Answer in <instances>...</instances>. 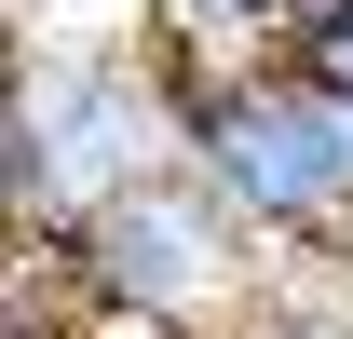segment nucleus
Returning <instances> with one entry per match:
<instances>
[{
  "instance_id": "f257e3e1",
  "label": "nucleus",
  "mask_w": 353,
  "mask_h": 339,
  "mask_svg": "<svg viewBox=\"0 0 353 339\" xmlns=\"http://www.w3.org/2000/svg\"><path fill=\"white\" fill-rule=\"evenodd\" d=\"M150 163H176V95L136 28H54V41L14 28V54H0V190H14V217L82 231Z\"/></svg>"
},
{
  "instance_id": "f03ea898",
  "label": "nucleus",
  "mask_w": 353,
  "mask_h": 339,
  "mask_svg": "<svg viewBox=\"0 0 353 339\" xmlns=\"http://www.w3.org/2000/svg\"><path fill=\"white\" fill-rule=\"evenodd\" d=\"M176 163L231 204V231L259 258H312L353 217V95L312 82L299 54L245 68V82H204L176 109Z\"/></svg>"
},
{
  "instance_id": "7ed1b4c3",
  "label": "nucleus",
  "mask_w": 353,
  "mask_h": 339,
  "mask_svg": "<svg viewBox=\"0 0 353 339\" xmlns=\"http://www.w3.org/2000/svg\"><path fill=\"white\" fill-rule=\"evenodd\" d=\"M68 258H82L95 326H190V339H218L231 312H245V285L272 271L190 163H150L136 190H109V204L68 231Z\"/></svg>"
},
{
  "instance_id": "20e7f679",
  "label": "nucleus",
  "mask_w": 353,
  "mask_h": 339,
  "mask_svg": "<svg viewBox=\"0 0 353 339\" xmlns=\"http://www.w3.org/2000/svg\"><path fill=\"white\" fill-rule=\"evenodd\" d=\"M136 41H150L163 95L190 109L204 82H245V68H285V14H272V0H136Z\"/></svg>"
},
{
  "instance_id": "39448f33",
  "label": "nucleus",
  "mask_w": 353,
  "mask_h": 339,
  "mask_svg": "<svg viewBox=\"0 0 353 339\" xmlns=\"http://www.w3.org/2000/svg\"><path fill=\"white\" fill-rule=\"evenodd\" d=\"M0 339H95L82 258H68V231H41V217H0Z\"/></svg>"
},
{
  "instance_id": "423d86ee",
  "label": "nucleus",
  "mask_w": 353,
  "mask_h": 339,
  "mask_svg": "<svg viewBox=\"0 0 353 339\" xmlns=\"http://www.w3.org/2000/svg\"><path fill=\"white\" fill-rule=\"evenodd\" d=\"M285 54H299L312 82H340V95H353V0H340V14H312V28H299Z\"/></svg>"
},
{
  "instance_id": "0eeeda50",
  "label": "nucleus",
  "mask_w": 353,
  "mask_h": 339,
  "mask_svg": "<svg viewBox=\"0 0 353 339\" xmlns=\"http://www.w3.org/2000/svg\"><path fill=\"white\" fill-rule=\"evenodd\" d=\"M312 271H340V285H353V217L326 231V245H312Z\"/></svg>"
},
{
  "instance_id": "6e6552de",
  "label": "nucleus",
  "mask_w": 353,
  "mask_h": 339,
  "mask_svg": "<svg viewBox=\"0 0 353 339\" xmlns=\"http://www.w3.org/2000/svg\"><path fill=\"white\" fill-rule=\"evenodd\" d=\"M272 14H285V41H299V28H312V14H340V0H272Z\"/></svg>"
},
{
  "instance_id": "1a4fd4ad",
  "label": "nucleus",
  "mask_w": 353,
  "mask_h": 339,
  "mask_svg": "<svg viewBox=\"0 0 353 339\" xmlns=\"http://www.w3.org/2000/svg\"><path fill=\"white\" fill-rule=\"evenodd\" d=\"M95 339H190V326H95Z\"/></svg>"
},
{
  "instance_id": "9d476101",
  "label": "nucleus",
  "mask_w": 353,
  "mask_h": 339,
  "mask_svg": "<svg viewBox=\"0 0 353 339\" xmlns=\"http://www.w3.org/2000/svg\"><path fill=\"white\" fill-rule=\"evenodd\" d=\"M0 217H14V190H0Z\"/></svg>"
}]
</instances>
